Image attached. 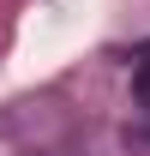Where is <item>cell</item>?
Here are the masks:
<instances>
[{
  "label": "cell",
  "instance_id": "6da1fadb",
  "mask_svg": "<svg viewBox=\"0 0 150 156\" xmlns=\"http://www.w3.org/2000/svg\"><path fill=\"white\" fill-rule=\"evenodd\" d=\"M132 90H138V102L150 108V42L138 48V60H132Z\"/></svg>",
  "mask_w": 150,
  "mask_h": 156
}]
</instances>
